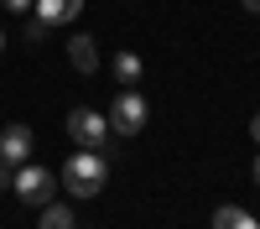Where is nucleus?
<instances>
[{
  "label": "nucleus",
  "instance_id": "obj_5",
  "mask_svg": "<svg viewBox=\"0 0 260 229\" xmlns=\"http://www.w3.org/2000/svg\"><path fill=\"white\" fill-rule=\"evenodd\" d=\"M26 156H31V130L26 125H6V130H0V161L21 167Z\"/></svg>",
  "mask_w": 260,
  "mask_h": 229
},
{
  "label": "nucleus",
  "instance_id": "obj_6",
  "mask_svg": "<svg viewBox=\"0 0 260 229\" xmlns=\"http://www.w3.org/2000/svg\"><path fill=\"white\" fill-rule=\"evenodd\" d=\"M37 21H42V26H68V21L83 11V0H37Z\"/></svg>",
  "mask_w": 260,
  "mask_h": 229
},
{
  "label": "nucleus",
  "instance_id": "obj_2",
  "mask_svg": "<svg viewBox=\"0 0 260 229\" xmlns=\"http://www.w3.org/2000/svg\"><path fill=\"white\" fill-rule=\"evenodd\" d=\"M146 99L136 94V89H120L115 94V104H110V136L115 141H130V136H141L146 130Z\"/></svg>",
  "mask_w": 260,
  "mask_h": 229
},
{
  "label": "nucleus",
  "instance_id": "obj_14",
  "mask_svg": "<svg viewBox=\"0 0 260 229\" xmlns=\"http://www.w3.org/2000/svg\"><path fill=\"white\" fill-rule=\"evenodd\" d=\"M240 6H245V11H255V16H260V0H240Z\"/></svg>",
  "mask_w": 260,
  "mask_h": 229
},
{
  "label": "nucleus",
  "instance_id": "obj_16",
  "mask_svg": "<svg viewBox=\"0 0 260 229\" xmlns=\"http://www.w3.org/2000/svg\"><path fill=\"white\" fill-rule=\"evenodd\" d=\"M0 52H6V37H0Z\"/></svg>",
  "mask_w": 260,
  "mask_h": 229
},
{
  "label": "nucleus",
  "instance_id": "obj_8",
  "mask_svg": "<svg viewBox=\"0 0 260 229\" xmlns=\"http://www.w3.org/2000/svg\"><path fill=\"white\" fill-rule=\"evenodd\" d=\"M37 224H42V229H78L68 203H42V219H37Z\"/></svg>",
  "mask_w": 260,
  "mask_h": 229
},
{
  "label": "nucleus",
  "instance_id": "obj_15",
  "mask_svg": "<svg viewBox=\"0 0 260 229\" xmlns=\"http://www.w3.org/2000/svg\"><path fill=\"white\" fill-rule=\"evenodd\" d=\"M255 182H260V156H255Z\"/></svg>",
  "mask_w": 260,
  "mask_h": 229
},
{
  "label": "nucleus",
  "instance_id": "obj_11",
  "mask_svg": "<svg viewBox=\"0 0 260 229\" xmlns=\"http://www.w3.org/2000/svg\"><path fill=\"white\" fill-rule=\"evenodd\" d=\"M0 6H6V11H31L37 0H0Z\"/></svg>",
  "mask_w": 260,
  "mask_h": 229
},
{
  "label": "nucleus",
  "instance_id": "obj_1",
  "mask_svg": "<svg viewBox=\"0 0 260 229\" xmlns=\"http://www.w3.org/2000/svg\"><path fill=\"white\" fill-rule=\"evenodd\" d=\"M57 177H62V187H68L73 198H94L104 187V177H110V161H104V151H83V146H78Z\"/></svg>",
  "mask_w": 260,
  "mask_h": 229
},
{
  "label": "nucleus",
  "instance_id": "obj_7",
  "mask_svg": "<svg viewBox=\"0 0 260 229\" xmlns=\"http://www.w3.org/2000/svg\"><path fill=\"white\" fill-rule=\"evenodd\" d=\"M68 62H73L78 73H94V68H99V47H94V37H73V42H68Z\"/></svg>",
  "mask_w": 260,
  "mask_h": 229
},
{
  "label": "nucleus",
  "instance_id": "obj_9",
  "mask_svg": "<svg viewBox=\"0 0 260 229\" xmlns=\"http://www.w3.org/2000/svg\"><path fill=\"white\" fill-rule=\"evenodd\" d=\"M213 229H260L250 214H245V208H234V203H224L219 208V214H213Z\"/></svg>",
  "mask_w": 260,
  "mask_h": 229
},
{
  "label": "nucleus",
  "instance_id": "obj_3",
  "mask_svg": "<svg viewBox=\"0 0 260 229\" xmlns=\"http://www.w3.org/2000/svg\"><path fill=\"white\" fill-rule=\"evenodd\" d=\"M52 187H57V177L47 172V167H31V161H21L16 177H11V193H16L21 203H31V208L52 203Z\"/></svg>",
  "mask_w": 260,
  "mask_h": 229
},
{
  "label": "nucleus",
  "instance_id": "obj_4",
  "mask_svg": "<svg viewBox=\"0 0 260 229\" xmlns=\"http://www.w3.org/2000/svg\"><path fill=\"white\" fill-rule=\"evenodd\" d=\"M68 136L83 146V151H104V141H115L110 136V120L94 115V110H73L68 115Z\"/></svg>",
  "mask_w": 260,
  "mask_h": 229
},
{
  "label": "nucleus",
  "instance_id": "obj_13",
  "mask_svg": "<svg viewBox=\"0 0 260 229\" xmlns=\"http://www.w3.org/2000/svg\"><path fill=\"white\" fill-rule=\"evenodd\" d=\"M250 136H255V146H260V115H255V120H250Z\"/></svg>",
  "mask_w": 260,
  "mask_h": 229
},
{
  "label": "nucleus",
  "instance_id": "obj_12",
  "mask_svg": "<svg viewBox=\"0 0 260 229\" xmlns=\"http://www.w3.org/2000/svg\"><path fill=\"white\" fill-rule=\"evenodd\" d=\"M11 177H16V167H11V161H0V187H11Z\"/></svg>",
  "mask_w": 260,
  "mask_h": 229
},
{
  "label": "nucleus",
  "instance_id": "obj_10",
  "mask_svg": "<svg viewBox=\"0 0 260 229\" xmlns=\"http://www.w3.org/2000/svg\"><path fill=\"white\" fill-rule=\"evenodd\" d=\"M115 73H120V83L130 89V83L141 78V57H136V52H120V57H115Z\"/></svg>",
  "mask_w": 260,
  "mask_h": 229
}]
</instances>
